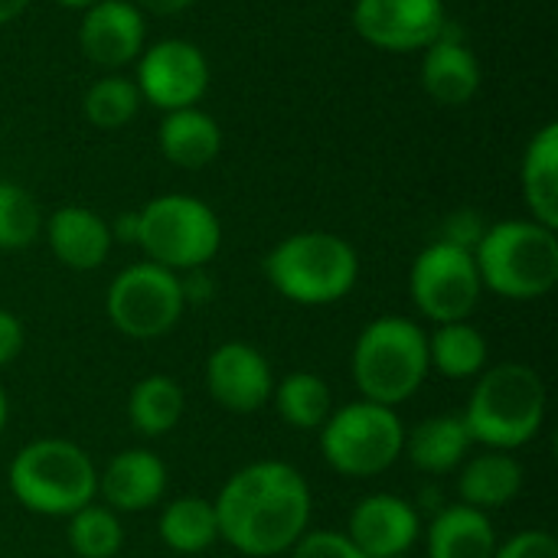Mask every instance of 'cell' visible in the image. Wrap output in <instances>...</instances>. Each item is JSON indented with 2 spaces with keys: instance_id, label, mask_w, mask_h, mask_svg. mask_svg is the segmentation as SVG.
<instances>
[{
  "instance_id": "cell-25",
  "label": "cell",
  "mask_w": 558,
  "mask_h": 558,
  "mask_svg": "<svg viewBox=\"0 0 558 558\" xmlns=\"http://www.w3.org/2000/svg\"><path fill=\"white\" fill-rule=\"evenodd\" d=\"M160 543L180 556H199L219 539V523L213 500L203 497H177L160 510L157 523Z\"/></svg>"
},
{
  "instance_id": "cell-16",
  "label": "cell",
  "mask_w": 558,
  "mask_h": 558,
  "mask_svg": "<svg viewBox=\"0 0 558 558\" xmlns=\"http://www.w3.org/2000/svg\"><path fill=\"white\" fill-rule=\"evenodd\" d=\"M422 88L448 108L468 105L481 92V62L474 49L464 43L461 29L445 23L441 36L422 49Z\"/></svg>"
},
{
  "instance_id": "cell-17",
  "label": "cell",
  "mask_w": 558,
  "mask_h": 558,
  "mask_svg": "<svg viewBox=\"0 0 558 558\" xmlns=\"http://www.w3.org/2000/svg\"><path fill=\"white\" fill-rule=\"evenodd\" d=\"M98 494L114 513L154 510L167 494V464L147 448H128L98 474Z\"/></svg>"
},
{
  "instance_id": "cell-7",
  "label": "cell",
  "mask_w": 558,
  "mask_h": 558,
  "mask_svg": "<svg viewBox=\"0 0 558 558\" xmlns=\"http://www.w3.org/2000/svg\"><path fill=\"white\" fill-rule=\"evenodd\" d=\"M147 262L163 265L170 271H196L206 268L219 245L222 226L213 206L186 193H167L137 209V242Z\"/></svg>"
},
{
  "instance_id": "cell-12",
  "label": "cell",
  "mask_w": 558,
  "mask_h": 558,
  "mask_svg": "<svg viewBox=\"0 0 558 558\" xmlns=\"http://www.w3.org/2000/svg\"><path fill=\"white\" fill-rule=\"evenodd\" d=\"M448 23L445 0H356V33L386 52H418L441 36Z\"/></svg>"
},
{
  "instance_id": "cell-15",
  "label": "cell",
  "mask_w": 558,
  "mask_h": 558,
  "mask_svg": "<svg viewBox=\"0 0 558 558\" xmlns=\"http://www.w3.org/2000/svg\"><path fill=\"white\" fill-rule=\"evenodd\" d=\"M347 536L366 558H399L422 536V520L409 500L396 494H369L353 507Z\"/></svg>"
},
{
  "instance_id": "cell-33",
  "label": "cell",
  "mask_w": 558,
  "mask_h": 558,
  "mask_svg": "<svg viewBox=\"0 0 558 558\" xmlns=\"http://www.w3.org/2000/svg\"><path fill=\"white\" fill-rule=\"evenodd\" d=\"M484 222H481V216H474V213H458V216H451L448 219V226H445V242H451V245H461V248H468V252H474V245L481 242V235H484Z\"/></svg>"
},
{
  "instance_id": "cell-2",
  "label": "cell",
  "mask_w": 558,
  "mask_h": 558,
  "mask_svg": "<svg viewBox=\"0 0 558 558\" xmlns=\"http://www.w3.org/2000/svg\"><path fill=\"white\" fill-rule=\"evenodd\" d=\"M546 405V383L533 366L500 363L481 373L461 418L474 445L513 454L543 432Z\"/></svg>"
},
{
  "instance_id": "cell-1",
  "label": "cell",
  "mask_w": 558,
  "mask_h": 558,
  "mask_svg": "<svg viewBox=\"0 0 558 558\" xmlns=\"http://www.w3.org/2000/svg\"><path fill=\"white\" fill-rule=\"evenodd\" d=\"M311 487L284 461H255L235 471L213 500L219 539L245 558L288 556L311 526Z\"/></svg>"
},
{
  "instance_id": "cell-23",
  "label": "cell",
  "mask_w": 558,
  "mask_h": 558,
  "mask_svg": "<svg viewBox=\"0 0 558 558\" xmlns=\"http://www.w3.org/2000/svg\"><path fill=\"white\" fill-rule=\"evenodd\" d=\"M497 533L487 513L451 504L428 526V558H494Z\"/></svg>"
},
{
  "instance_id": "cell-21",
  "label": "cell",
  "mask_w": 558,
  "mask_h": 558,
  "mask_svg": "<svg viewBox=\"0 0 558 558\" xmlns=\"http://www.w3.org/2000/svg\"><path fill=\"white\" fill-rule=\"evenodd\" d=\"M471 448H474V441H471L461 415H432V418L418 422L412 432H405L402 454H409V461L422 474L441 477V474L458 471L471 458Z\"/></svg>"
},
{
  "instance_id": "cell-28",
  "label": "cell",
  "mask_w": 558,
  "mask_h": 558,
  "mask_svg": "<svg viewBox=\"0 0 558 558\" xmlns=\"http://www.w3.org/2000/svg\"><path fill=\"white\" fill-rule=\"evenodd\" d=\"M69 520V549L78 558H114L124 546V530L114 510H108L105 504H88L82 510H75Z\"/></svg>"
},
{
  "instance_id": "cell-32",
  "label": "cell",
  "mask_w": 558,
  "mask_h": 558,
  "mask_svg": "<svg viewBox=\"0 0 558 558\" xmlns=\"http://www.w3.org/2000/svg\"><path fill=\"white\" fill-rule=\"evenodd\" d=\"M494 558H558V539L546 530H523L507 543H497Z\"/></svg>"
},
{
  "instance_id": "cell-36",
  "label": "cell",
  "mask_w": 558,
  "mask_h": 558,
  "mask_svg": "<svg viewBox=\"0 0 558 558\" xmlns=\"http://www.w3.org/2000/svg\"><path fill=\"white\" fill-rule=\"evenodd\" d=\"M26 7H29V0H0V26L13 23Z\"/></svg>"
},
{
  "instance_id": "cell-10",
  "label": "cell",
  "mask_w": 558,
  "mask_h": 558,
  "mask_svg": "<svg viewBox=\"0 0 558 558\" xmlns=\"http://www.w3.org/2000/svg\"><path fill=\"white\" fill-rule=\"evenodd\" d=\"M409 291L425 320L438 324H458L468 320L481 304V275L474 252L451 245L445 239L425 245L418 258L412 262Z\"/></svg>"
},
{
  "instance_id": "cell-24",
  "label": "cell",
  "mask_w": 558,
  "mask_h": 558,
  "mask_svg": "<svg viewBox=\"0 0 558 558\" xmlns=\"http://www.w3.org/2000/svg\"><path fill=\"white\" fill-rule=\"evenodd\" d=\"M186 409V396L177 379L170 376H144L141 383L131 386L128 396V422L137 435L144 438H163L170 435Z\"/></svg>"
},
{
  "instance_id": "cell-26",
  "label": "cell",
  "mask_w": 558,
  "mask_h": 558,
  "mask_svg": "<svg viewBox=\"0 0 558 558\" xmlns=\"http://www.w3.org/2000/svg\"><path fill=\"white\" fill-rule=\"evenodd\" d=\"M428 363L445 379H474L487 366V337L468 324H438L428 333Z\"/></svg>"
},
{
  "instance_id": "cell-8",
  "label": "cell",
  "mask_w": 558,
  "mask_h": 558,
  "mask_svg": "<svg viewBox=\"0 0 558 558\" xmlns=\"http://www.w3.org/2000/svg\"><path fill=\"white\" fill-rule=\"evenodd\" d=\"M405 448V425L396 409L376 402H350L320 425V454L340 474L353 481L389 471Z\"/></svg>"
},
{
  "instance_id": "cell-4",
  "label": "cell",
  "mask_w": 558,
  "mask_h": 558,
  "mask_svg": "<svg viewBox=\"0 0 558 558\" xmlns=\"http://www.w3.org/2000/svg\"><path fill=\"white\" fill-rule=\"evenodd\" d=\"M268 284L291 304L324 307L343 301L360 278L356 248L333 232H294L265 255Z\"/></svg>"
},
{
  "instance_id": "cell-37",
  "label": "cell",
  "mask_w": 558,
  "mask_h": 558,
  "mask_svg": "<svg viewBox=\"0 0 558 558\" xmlns=\"http://www.w3.org/2000/svg\"><path fill=\"white\" fill-rule=\"evenodd\" d=\"M7 418H10V399H7V389L0 386V435L7 428Z\"/></svg>"
},
{
  "instance_id": "cell-18",
  "label": "cell",
  "mask_w": 558,
  "mask_h": 558,
  "mask_svg": "<svg viewBox=\"0 0 558 558\" xmlns=\"http://www.w3.org/2000/svg\"><path fill=\"white\" fill-rule=\"evenodd\" d=\"M46 242L59 265L72 271H95L108 262L114 235L98 213L85 206H62L46 219Z\"/></svg>"
},
{
  "instance_id": "cell-3",
  "label": "cell",
  "mask_w": 558,
  "mask_h": 558,
  "mask_svg": "<svg viewBox=\"0 0 558 558\" xmlns=\"http://www.w3.org/2000/svg\"><path fill=\"white\" fill-rule=\"evenodd\" d=\"M350 369L366 402L399 409L428 379V333L422 324L399 314L376 317L360 330Z\"/></svg>"
},
{
  "instance_id": "cell-20",
  "label": "cell",
  "mask_w": 558,
  "mask_h": 558,
  "mask_svg": "<svg viewBox=\"0 0 558 558\" xmlns=\"http://www.w3.org/2000/svg\"><path fill=\"white\" fill-rule=\"evenodd\" d=\"M157 144L170 163H177L183 170H199L219 157L222 131L209 111L193 105V108L163 111V121L157 128Z\"/></svg>"
},
{
  "instance_id": "cell-6",
  "label": "cell",
  "mask_w": 558,
  "mask_h": 558,
  "mask_svg": "<svg viewBox=\"0 0 558 558\" xmlns=\"http://www.w3.org/2000/svg\"><path fill=\"white\" fill-rule=\"evenodd\" d=\"M10 494L36 517H72L98 497L92 458L65 438H36L23 445L7 471Z\"/></svg>"
},
{
  "instance_id": "cell-19",
  "label": "cell",
  "mask_w": 558,
  "mask_h": 558,
  "mask_svg": "<svg viewBox=\"0 0 558 558\" xmlns=\"http://www.w3.org/2000/svg\"><path fill=\"white\" fill-rule=\"evenodd\" d=\"M523 464L510 451H490L484 448L481 454L468 458L461 464L458 477V497L464 507H474L481 513L500 510L510 500L520 497L523 490Z\"/></svg>"
},
{
  "instance_id": "cell-30",
  "label": "cell",
  "mask_w": 558,
  "mask_h": 558,
  "mask_svg": "<svg viewBox=\"0 0 558 558\" xmlns=\"http://www.w3.org/2000/svg\"><path fill=\"white\" fill-rule=\"evenodd\" d=\"M43 232L39 203L16 183H0V248L23 252Z\"/></svg>"
},
{
  "instance_id": "cell-9",
  "label": "cell",
  "mask_w": 558,
  "mask_h": 558,
  "mask_svg": "<svg viewBox=\"0 0 558 558\" xmlns=\"http://www.w3.org/2000/svg\"><path fill=\"white\" fill-rule=\"evenodd\" d=\"M186 298L180 275L154 265V262H137L128 265L105 294V314L114 324L118 333L131 340H157L167 337L180 317H183Z\"/></svg>"
},
{
  "instance_id": "cell-22",
  "label": "cell",
  "mask_w": 558,
  "mask_h": 558,
  "mask_svg": "<svg viewBox=\"0 0 558 558\" xmlns=\"http://www.w3.org/2000/svg\"><path fill=\"white\" fill-rule=\"evenodd\" d=\"M523 199L536 222L558 229V124H543L526 144L520 163Z\"/></svg>"
},
{
  "instance_id": "cell-5",
  "label": "cell",
  "mask_w": 558,
  "mask_h": 558,
  "mask_svg": "<svg viewBox=\"0 0 558 558\" xmlns=\"http://www.w3.org/2000/svg\"><path fill=\"white\" fill-rule=\"evenodd\" d=\"M481 284L507 301H539L558 284L556 229L536 219L487 226L474 245Z\"/></svg>"
},
{
  "instance_id": "cell-29",
  "label": "cell",
  "mask_w": 558,
  "mask_h": 558,
  "mask_svg": "<svg viewBox=\"0 0 558 558\" xmlns=\"http://www.w3.org/2000/svg\"><path fill=\"white\" fill-rule=\"evenodd\" d=\"M141 92H137V82L128 78V75H105L98 78L85 98H82V114L101 128V131H118L124 128L128 121H134L137 108H141Z\"/></svg>"
},
{
  "instance_id": "cell-13",
  "label": "cell",
  "mask_w": 558,
  "mask_h": 558,
  "mask_svg": "<svg viewBox=\"0 0 558 558\" xmlns=\"http://www.w3.org/2000/svg\"><path fill=\"white\" fill-rule=\"evenodd\" d=\"M206 389L219 409L252 415L271 402L275 373L262 350L245 340H229L219 343L206 360Z\"/></svg>"
},
{
  "instance_id": "cell-34",
  "label": "cell",
  "mask_w": 558,
  "mask_h": 558,
  "mask_svg": "<svg viewBox=\"0 0 558 558\" xmlns=\"http://www.w3.org/2000/svg\"><path fill=\"white\" fill-rule=\"evenodd\" d=\"M23 343H26V333H23L20 317L0 307V369L10 366L23 353Z\"/></svg>"
},
{
  "instance_id": "cell-31",
  "label": "cell",
  "mask_w": 558,
  "mask_h": 558,
  "mask_svg": "<svg viewBox=\"0 0 558 558\" xmlns=\"http://www.w3.org/2000/svg\"><path fill=\"white\" fill-rule=\"evenodd\" d=\"M288 558H366L353 543L347 533H337V530H307L294 549L288 553Z\"/></svg>"
},
{
  "instance_id": "cell-27",
  "label": "cell",
  "mask_w": 558,
  "mask_h": 558,
  "mask_svg": "<svg viewBox=\"0 0 558 558\" xmlns=\"http://www.w3.org/2000/svg\"><path fill=\"white\" fill-rule=\"evenodd\" d=\"M271 402L288 428L298 432H320V425L333 412L330 386L317 373H291L275 383Z\"/></svg>"
},
{
  "instance_id": "cell-14",
  "label": "cell",
  "mask_w": 558,
  "mask_h": 558,
  "mask_svg": "<svg viewBox=\"0 0 558 558\" xmlns=\"http://www.w3.org/2000/svg\"><path fill=\"white\" fill-rule=\"evenodd\" d=\"M144 13L131 0H98L78 23V49L101 69H121L144 52Z\"/></svg>"
},
{
  "instance_id": "cell-38",
  "label": "cell",
  "mask_w": 558,
  "mask_h": 558,
  "mask_svg": "<svg viewBox=\"0 0 558 558\" xmlns=\"http://www.w3.org/2000/svg\"><path fill=\"white\" fill-rule=\"evenodd\" d=\"M56 3L72 7V10H85V7H92V3H98V0H56Z\"/></svg>"
},
{
  "instance_id": "cell-11",
  "label": "cell",
  "mask_w": 558,
  "mask_h": 558,
  "mask_svg": "<svg viewBox=\"0 0 558 558\" xmlns=\"http://www.w3.org/2000/svg\"><path fill=\"white\" fill-rule=\"evenodd\" d=\"M137 92L160 111L193 108L209 88V62L190 39H160L137 56Z\"/></svg>"
},
{
  "instance_id": "cell-35",
  "label": "cell",
  "mask_w": 558,
  "mask_h": 558,
  "mask_svg": "<svg viewBox=\"0 0 558 558\" xmlns=\"http://www.w3.org/2000/svg\"><path fill=\"white\" fill-rule=\"evenodd\" d=\"M193 0H137V10H147L154 16H173L183 13Z\"/></svg>"
}]
</instances>
